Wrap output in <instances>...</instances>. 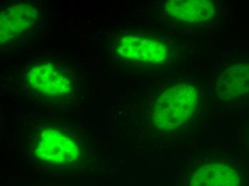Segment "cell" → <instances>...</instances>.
Returning <instances> with one entry per match:
<instances>
[{
  "label": "cell",
  "mask_w": 249,
  "mask_h": 186,
  "mask_svg": "<svg viewBox=\"0 0 249 186\" xmlns=\"http://www.w3.org/2000/svg\"><path fill=\"white\" fill-rule=\"evenodd\" d=\"M198 93L195 87L180 83L166 89L152 109V122L163 131L180 129L192 120L196 112Z\"/></svg>",
  "instance_id": "cell-1"
},
{
  "label": "cell",
  "mask_w": 249,
  "mask_h": 186,
  "mask_svg": "<svg viewBox=\"0 0 249 186\" xmlns=\"http://www.w3.org/2000/svg\"><path fill=\"white\" fill-rule=\"evenodd\" d=\"M25 88L31 95L45 101H61L75 95V78L69 69L51 61L26 66Z\"/></svg>",
  "instance_id": "cell-2"
},
{
  "label": "cell",
  "mask_w": 249,
  "mask_h": 186,
  "mask_svg": "<svg viewBox=\"0 0 249 186\" xmlns=\"http://www.w3.org/2000/svg\"><path fill=\"white\" fill-rule=\"evenodd\" d=\"M114 54L120 60L142 66H157L168 58V48L161 41L138 34L121 36L114 43Z\"/></svg>",
  "instance_id": "cell-3"
},
{
  "label": "cell",
  "mask_w": 249,
  "mask_h": 186,
  "mask_svg": "<svg viewBox=\"0 0 249 186\" xmlns=\"http://www.w3.org/2000/svg\"><path fill=\"white\" fill-rule=\"evenodd\" d=\"M39 15L31 3H17L4 9L1 13V45L14 43L33 32L37 25Z\"/></svg>",
  "instance_id": "cell-4"
},
{
  "label": "cell",
  "mask_w": 249,
  "mask_h": 186,
  "mask_svg": "<svg viewBox=\"0 0 249 186\" xmlns=\"http://www.w3.org/2000/svg\"><path fill=\"white\" fill-rule=\"evenodd\" d=\"M36 154L45 163L65 165L77 161L80 150L71 137L55 128H48L39 134Z\"/></svg>",
  "instance_id": "cell-5"
},
{
  "label": "cell",
  "mask_w": 249,
  "mask_h": 186,
  "mask_svg": "<svg viewBox=\"0 0 249 186\" xmlns=\"http://www.w3.org/2000/svg\"><path fill=\"white\" fill-rule=\"evenodd\" d=\"M236 169L222 162H208L196 168L189 175L188 186H240Z\"/></svg>",
  "instance_id": "cell-6"
},
{
  "label": "cell",
  "mask_w": 249,
  "mask_h": 186,
  "mask_svg": "<svg viewBox=\"0 0 249 186\" xmlns=\"http://www.w3.org/2000/svg\"><path fill=\"white\" fill-rule=\"evenodd\" d=\"M164 10L175 20L186 24L209 22L216 14L215 4L208 0H170Z\"/></svg>",
  "instance_id": "cell-7"
},
{
  "label": "cell",
  "mask_w": 249,
  "mask_h": 186,
  "mask_svg": "<svg viewBox=\"0 0 249 186\" xmlns=\"http://www.w3.org/2000/svg\"><path fill=\"white\" fill-rule=\"evenodd\" d=\"M218 95L224 101L241 99L249 95V63L229 67L218 82Z\"/></svg>",
  "instance_id": "cell-8"
}]
</instances>
